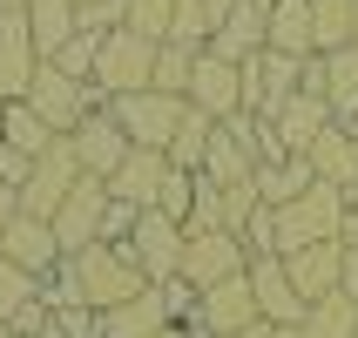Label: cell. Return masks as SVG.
<instances>
[{"instance_id":"4316f807","label":"cell","mask_w":358,"mask_h":338,"mask_svg":"<svg viewBox=\"0 0 358 338\" xmlns=\"http://www.w3.org/2000/svg\"><path fill=\"white\" fill-rule=\"evenodd\" d=\"M20 14H27V27H34V48H41V61L68 48V34H75V0H27Z\"/></svg>"},{"instance_id":"cb8c5ba5","label":"cell","mask_w":358,"mask_h":338,"mask_svg":"<svg viewBox=\"0 0 358 338\" xmlns=\"http://www.w3.org/2000/svg\"><path fill=\"white\" fill-rule=\"evenodd\" d=\"M324 108L331 122H358V48L324 55Z\"/></svg>"},{"instance_id":"f546056e","label":"cell","mask_w":358,"mask_h":338,"mask_svg":"<svg viewBox=\"0 0 358 338\" xmlns=\"http://www.w3.org/2000/svg\"><path fill=\"white\" fill-rule=\"evenodd\" d=\"M311 27H318V55H338L358 34V0H311Z\"/></svg>"},{"instance_id":"8fae6325","label":"cell","mask_w":358,"mask_h":338,"mask_svg":"<svg viewBox=\"0 0 358 338\" xmlns=\"http://www.w3.org/2000/svg\"><path fill=\"white\" fill-rule=\"evenodd\" d=\"M68 142H75V156H81V176H95V183H108V176L122 169V156L136 149V142L122 136V122H115V108H108V101H101V108L81 122Z\"/></svg>"},{"instance_id":"8992f818","label":"cell","mask_w":358,"mask_h":338,"mask_svg":"<svg viewBox=\"0 0 358 338\" xmlns=\"http://www.w3.org/2000/svg\"><path fill=\"white\" fill-rule=\"evenodd\" d=\"M243 271H250V251H243L237 230H189V237H182V271L176 278L189 284V291H210V284L243 278Z\"/></svg>"},{"instance_id":"e575fe53","label":"cell","mask_w":358,"mask_h":338,"mask_svg":"<svg viewBox=\"0 0 358 338\" xmlns=\"http://www.w3.org/2000/svg\"><path fill=\"white\" fill-rule=\"evenodd\" d=\"M156 210H162V217H176L182 230H189V210H196V176H189V169H169V176H162Z\"/></svg>"},{"instance_id":"e0dca14e","label":"cell","mask_w":358,"mask_h":338,"mask_svg":"<svg viewBox=\"0 0 358 338\" xmlns=\"http://www.w3.org/2000/svg\"><path fill=\"white\" fill-rule=\"evenodd\" d=\"M162 176H169V156H162V149H129V156H122V169L101 183V190H108L115 203H129V210H156Z\"/></svg>"},{"instance_id":"ab89813d","label":"cell","mask_w":358,"mask_h":338,"mask_svg":"<svg viewBox=\"0 0 358 338\" xmlns=\"http://www.w3.org/2000/svg\"><path fill=\"white\" fill-rule=\"evenodd\" d=\"M156 338H217V332H210V325H196V318H189V325H169V332H156Z\"/></svg>"},{"instance_id":"ac0fdd59","label":"cell","mask_w":358,"mask_h":338,"mask_svg":"<svg viewBox=\"0 0 358 338\" xmlns=\"http://www.w3.org/2000/svg\"><path fill=\"white\" fill-rule=\"evenodd\" d=\"M196 325H210V332H250V325H264L257 318V291H250V271L243 278H223V284H210L203 291V304H196Z\"/></svg>"},{"instance_id":"4dcf8cb0","label":"cell","mask_w":358,"mask_h":338,"mask_svg":"<svg viewBox=\"0 0 358 338\" xmlns=\"http://www.w3.org/2000/svg\"><path fill=\"white\" fill-rule=\"evenodd\" d=\"M189 68H196V48H176V41H162L156 48V81H149V88H156V95H189Z\"/></svg>"},{"instance_id":"f6af8a7d","label":"cell","mask_w":358,"mask_h":338,"mask_svg":"<svg viewBox=\"0 0 358 338\" xmlns=\"http://www.w3.org/2000/svg\"><path fill=\"white\" fill-rule=\"evenodd\" d=\"M0 338H14V332H7V318H0Z\"/></svg>"},{"instance_id":"7a4b0ae2","label":"cell","mask_w":358,"mask_h":338,"mask_svg":"<svg viewBox=\"0 0 358 338\" xmlns=\"http://www.w3.org/2000/svg\"><path fill=\"white\" fill-rule=\"evenodd\" d=\"M75 278H81V298L95 304V311H108V304H129L149 291V278H142V264L122 251V244H88V251H75Z\"/></svg>"},{"instance_id":"52a82bcc","label":"cell","mask_w":358,"mask_h":338,"mask_svg":"<svg viewBox=\"0 0 358 338\" xmlns=\"http://www.w3.org/2000/svg\"><path fill=\"white\" fill-rule=\"evenodd\" d=\"M182 237H189V230H182L176 217H162V210H136V230L122 237V251L142 264V278H149V284H169L182 271Z\"/></svg>"},{"instance_id":"f1b7e54d","label":"cell","mask_w":358,"mask_h":338,"mask_svg":"<svg viewBox=\"0 0 358 338\" xmlns=\"http://www.w3.org/2000/svg\"><path fill=\"white\" fill-rule=\"evenodd\" d=\"M0 142H7V149H20V156H41V149L55 142V129H48L27 101H0Z\"/></svg>"},{"instance_id":"d4e9b609","label":"cell","mask_w":358,"mask_h":338,"mask_svg":"<svg viewBox=\"0 0 358 338\" xmlns=\"http://www.w3.org/2000/svg\"><path fill=\"white\" fill-rule=\"evenodd\" d=\"M210 136H217V122L203 115V108H182L176 136H169V169H189V176H203V156H210Z\"/></svg>"},{"instance_id":"7bdbcfd3","label":"cell","mask_w":358,"mask_h":338,"mask_svg":"<svg viewBox=\"0 0 358 338\" xmlns=\"http://www.w3.org/2000/svg\"><path fill=\"white\" fill-rule=\"evenodd\" d=\"M20 7H27V0H0V14H20Z\"/></svg>"},{"instance_id":"7dc6e473","label":"cell","mask_w":358,"mask_h":338,"mask_svg":"<svg viewBox=\"0 0 358 338\" xmlns=\"http://www.w3.org/2000/svg\"><path fill=\"white\" fill-rule=\"evenodd\" d=\"M352 136H358V122H352Z\"/></svg>"},{"instance_id":"5bb4252c","label":"cell","mask_w":358,"mask_h":338,"mask_svg":"<svg viewBox=\"0 0 358 338\" xmlns=\"http://www.w3.org/2000/svg\"><path fill=\"white\" fill-rule=\"evenodd\" d=\"M250 291H257V318L264 325H304V311H311L298 298L291 271H284V258H250Z\"/></svg>"},{"instance_id":"30bf717a","label":"cell","mask_w":358,"mask_h":338,"mask_svg":"<svg viewBox=\"0 0 358 338\" xmlns=\"http://www.w3.org/2000/svg\"><path fill=\"white\" fill-rule=\"evenodd\" d=\"M291 95H298V61L291 55H271V48H264V55L243 61V115L271 122Z\"/></svg>"},{"instance_id":"d590c367","label":"cell","mask_w":358,"mask_h":338,"mask_svg":"<svg viewBox=\"0 0 358 338\" xmlns=\"http://www.w3.org/2000/svg\"><path fill=\"white\" fill-rule=\"evenodd\" d=\"M129 230H136V210L108 197V210H101V244H122V237H129Z\"/></svg>"},{"instance_id":"74e56055","label":"cell","mask_w":358,"mask_h":338,"mask_svg":"<svg viewBox=\"0 0 358 338\" xmlns=\"http://www.w3.org/2000/svg\"><path fill=\"white\" fill-rule=\"evenodd\" d=\"M338 244H345V251H352V258H358V197L345 203V230H338Z\"/></svg>"},{"instance_id":"ffe728a7","label":"cell","mask_w":358,"mask_h":338,"mask_svg":"<svg viewBox=\"0 0 358 338\" xmlns=\"http://www.w3.org/2000/svg\"><path fill=\"white\" fill-rule=\"evenodd\" d=\"M324 129H331V108H324L318 95H291L278 115H271V136H278L284 156H311V142H318Z\"/></svg>"},{"instance_id":"d6a6232c","label":"cell","mask_w":358,"mask_h":338,"mask_svg":"<svg viewBox=\"0 0 358 338\" xmlns=\"http://www.w3.org/2000/svg\"><path fill=\"white\" fill-rule=\"evenodd\" d=\"M95 55H101V34L75 27V34H68V48H61V55H48V61H55L61 75H75V81H95Z\"/></svg>"},{"instance_id":"9a60e30c","label":"cell","mask_w":358,"mask_h":338,"mask_svg":"<svg viewBox=\"0 0 358 338\" xmlns=\"http://www.w3.org/2000/svg\"><path fill=\"white\" fill-rule=\"evenodd\" d=\"M34 68H41V48H34L27 14H0V101H20V95H27Z\"/></svg>"},{"instance_id":"4fadbf2b","label":"cell","mask_w":358,"mask_h":338,"mask_svg":"<svg viewBox=\"0 0 358 338\" xmlns=\"http://www.w3.org/2000/svg\"><path fill=\"white\" fill-rule=\"evenodd\" d=\"M101 210H108V190H101L95 176H81L75 190H68V203L55 210V244H61V258H75V251L101 244Z\"/></svg>"},{"instance_id":"836d02e7","label":"cell","mask_w":358,"mask_h":338,"mask_svg":"<svg viewBox=\"0 0 358 338\" xmlns=\"http://www.w3.org/2000/svg\"><path fill=\"white\" fill-rule=\"evenodd\" d=\"M41 298V278L34 271H20V264H7L0 258V318H14L20 304H34Z\"/></svg>"},{"instance_id":"2e32d148","label":"cell","mask_w":358,"mask_h":338,"mask_svg":"<svg viewBox=\"0 0 358 338\" xmlns=\"http://www.w3.org/2000/svg\"><path fill=\"white\" fill-rule=\"evenodd\" d=\"M0 258L20 264V271H34V278H55L61 264V244H55V223H41V217H14L7 223V237H0Z\"/></svg>"},{"instance_id":"484cf974","label":"cell","mask_w":358,"mask_h":338,"mask_svg":"<svg viewBox=\"0 0 358 338\" xmlns=\"http://www.w3.org/2000/svg\"><path fill=\"white\" fill-rule=\"evenodd\" d=\"M250 183H257V197L271 203V210H284V203H298L318 176H311V162H304V156H284V162H264Z\"/></svg>"},{"instance_id":"603a6c76","label":"cell","mask_w":358,"mask_h":338,"mask_svg":"<svg viewBox=\"0 0 358 338\" xmlns=\"http://www.w3.org/2000/svg\"><path fill=\"white\" fill-rule=\"evenodd\" d=\"M203 176L223 183V190L257 176V162H250V149H243V136L230 129V122H217V136H210V156H203Z\"/></svg>"},{"instance_id":"6da1fadb","label":"cell","mask_w":358,"mask_h":338,"mask_svg":"<svg viewBox=\"0 0 358 338\" xmlns=\"http://www.w3.org/2000/svg\"><path fill=\"white\" fill-rule=\"evenodd\" d=\"M20 101H27V108H34V115L48 122V129H55V136H75V129H81L88 115H95V108H101L108 95H101L95 81H75V75H61L55 61H41Z\"/></svg>"},{"instance_id":"ba28073f","label":"cell","mask_w":358,"mask_h":338,"mask_svg":"<svg viewBox=\"0 0 358 338\" xmlns=\"http://www.w3.org/2000/svg\"><path fill=\"white\" fill-rule=\"evenodd\" d=\"M108 108H115L122 136L136 142V149H169V136H176V122H182V108H189V101L156 95V88H136V95H115Z\"/></svg>"},{"instance_id":"7402d4cb","label":"cell","mask_w":358,"mask_h":338,"mask_svg":"<svg viewBox=\"0 0 358 338\" xmlns=\"http://www.w3.org/2000/svg\"><path fill=\"white\" fill-rule=\"evenodd\" d=\"M271 55H291V61H304V55H318V27H311V0H278L271 7Z\"/></svg>"},{"instance_id":"83f0119b","label":"cell","mask_w":358,"mask_h":338,"mask_svg":"<svg viewBox=\"0 0 358 338\" xmlns=\"http://www.w3.org/2000/svg\"><path fill=\"white\" fill-rule=\"evenodd\" d=\"M298 332H304V338H358V298H352V291H331V298H318L311 311H304Z\"/></svg>"},{"instance_id":"8d00e7d4","label":"cell","mask_w":358,"mask_h":338,"mask_svg":"<svg viewBox=\"0 0 358 338\" xmlns=\"http://www.w3.org/2000/svg\"><path fill=\"white\" fill-rule=\"evenodd\" d=\"M27 176H34V156H20V149H7V142H0V183H7V190H20Z\"/></svg>"},{"instance_id":"d6986e66","label":"cell","mask_w":358,"mask_h":338,"mask_svg":"<svg viewBox=\"0 0 358 338\" xmlns=\"http://www.w3.org/2000/svg\"><path fill=\"white\" fill-rule=\"evenodd\" d=\"M311 176L331 183V190H345V197H358V136H352V122H331L318 142H311Z\"/></svg>"},{"instance_id":"7c38bea8","label":"cell","mask_w":358,"mask_h":338,"mask_svg":"<svg viewBox=\"0 0 358 338\" xmlns=\"http://www.w3.org/2000/svg\"><path fill=\"white\" fill-rule=\"evenodd\" d=\"M284 271H291V284H298L304 304H318V298H331V291H345L352 251H345L338 237H324V244H304L298 258H284Z\"/></svg>"},{"instance_id":"9c48e42d","label":"cell","mask_w":358,"mask_h":338,"mask_svg":"<svg viewBox=\"0 0 358 338\" xmlns=\"http://www.w3.org/2000/svg\"><path fill=\"white\" fill-rule=\"evenodd\" d=\"M189 108H203L210 122H230V115H243V68L237 61H223V55H210V48H196V68H189Z\"/></svg>"},{"instance_id":"3957f363","label":"cell","mask_w":358,"mask_h":338,"mask_svg":"<svg viewBox=\"0 0 358 338\" xmlns=\"http://www.w3.org/2000/svg\"><path fill=\"white\" fill-rule=\"evenodd\" d=\"M345 190H331V183H311L298 203H284L278 210V258H298L304 244H324L345 230Z\"/></svg>"},{"instance_id":"5b68a950","label":"cell","mask_w":358,"mask_h":338,"mask_svg":"<svg viewBox=\"0 0 358 338\" xmlns=\"http://www.w3.org/2000/svg\"><path fill=\"white\" fill-rule=\"evenodd\" d=\"M75 183H81V156H75V142H68V136H55V142L34 156V176L20 183V217L55 223V210L68 203Z\"/></svg>"},{"instance_id":"277c9868","label":"cell","mask_w":358,"mask_h":338,"mask_svg":"<svg viewBox=\"0 0 358 338\" xmlns=\"http://www.w3.org/2000/svg\"><path fill=\"white\" fill-rule=\"evenodd\" d=\"M156 81V41H142L136 27H115V34H101V55H95V88L108 101L115 95H136Z\"/></svg>"},{"instance_id":"b9f144b4","label":"cell","mask_w":358,"mask_h":338,"mask_svg":"<svg viewBox=\"0 0 358 338\" xmlns=\"http://www.w3.org/2000/svg\"><path fill=\"white\" fill-rule=\"evenodd\" d=\"M271 338H304V332H298V325H271Z\"/></svg>"},{"instance_id":"60d3db41","label":"cell","mask_w":358,"mask_h":338,"mask_svg":"<svg viewBox=\"0 0 358 338\" xmlns=\"http://www.w3.org/2000/svg\"><path fill=\"white\" fill-rule=\"evenodd\" d=\"M223 338H271V325H250V332H223Z\"/></svg>"},{"instance_id":"ee69618b","label":"cell","mask_w":358,"mask_h":338,"mask_svg":"<svg viewBox=\"0 0 358 338\" xmlns=\"http://www.w3.org/2000/svg\"><path fill=\"white\" fill-rule=\"evenodd\" d=\"M250 7H264V14H271V7H278V0H250Z\"/></svg>"},{"instance_id":"bcb514c9","label":"cell","mask_w":358,"mask_h":338,"mask_svg":"<svg viewBox=\"0 0 358 338\" xmlns=\"http://www.w3.org/2000/svg\"><path fill=\"white\" fill-rule=\"evenodd\" d=\"M75 7H88V0H75Z\"/></svg>"},{"instance_id":"f35d334b","label":"cell","mask_w":358,"mask_h":338,"mask_svg":"<svg viewBox=\"0 0 358 338\" xmlns=\"http://www.w3.org/2000/svg\"><path fill=\"white\" fill-rule=\"evenodd\" d=\"M20 217V190H7V183H0V237H7V223Z\"/></svg>"},{"instance_id":"1f68e13d","label":"cell","mask_w":358,"mask_h":338,"mask_svg":"<svg viewBox=\"0 0 358 338\" xmlns=\"http://www.w3.org/2000/svg\"><path fill=\"white\" fill-rule=\"evenodd\" d=\"M122 27H136L142 41H169V27H176V0H129V20Z\"/></svg>"},{"instance_id":"c3c4849f","label":"cell","mask_w":358,"mask_h":338,"mask_svg":"<svg viewBox=\"0 0 358 338\" xmlns=\"http://www.w3.org/2000/svg\"><path fill=\"white\" fill-rule=\"evenodd\" d=\"M352 48H358V34H352Z\"/></svg>"},{"instance_id":"44dd1931","label":"cell","mask_w":358,"mask_h":338,"mask_svg":"<svg viewBox=\"0 0 358 338\" xmlns=\"http://www.w3.org/2000/svg\"><path fill=\"white\" fill-rule=\"evenodd\" d=\"M271 48V20H264V7H250V0H237L230 14H223V27L210 34V55H223V61H250V55H264Z\"/></svg>"}]
</instances>
